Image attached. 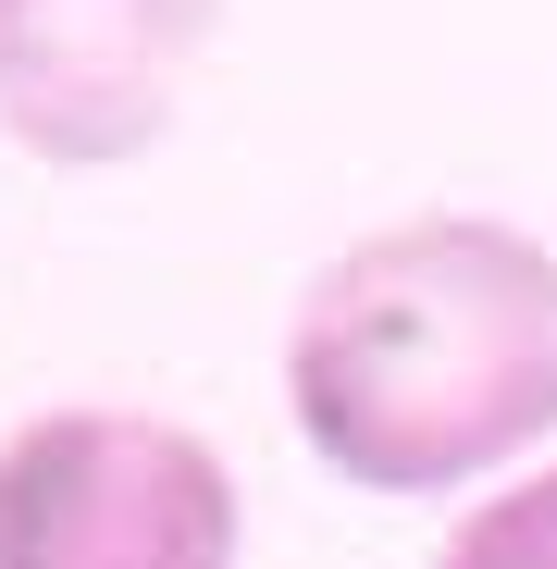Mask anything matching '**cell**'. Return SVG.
<instances>
[{"mask_svg": "<svg viewBox=\"0 0 557 569\" xmlns=\"http://www.w3.org/2000/svg\"><path fill=\"white\" fill-rule=\"evenodd\" d=\"M223 0H0V124L13 149L100 173L173 137Z\"/></svg>", "mask_w": 557, "mask_h": 569, "instance_id": "obj_3", "label": "cell"}, {"mask_svg": "<svg viewBox=\"0 0 557 569\" xmlns=\"http://www.w3.org/2000/svg\"><path fill=\"white\" fill-rule=\"evenodd\" d=\"M446 569H557V470L484 496L471 520L446 532Z\"/></svg>", "mask_w": 557, "mask_h": 569, "instance_id": "obj_4", "label": "cell"}, {"mask_svg": "<svg viewBox=\"0 0 557 569\" xmlns=\"http://www.w3.org/2000/svg\"><path fill=\"white\" fill-rule=\"evenodd\" d=\"M236 470L149 409H38L0 433V569H236Z\"/></svg>", "mask_w": 557, "mask_h": 569, "instance_id": "obj_2", "label": "cell"}, {"mask_svg": "<svg viewBox=\"0 0 557 569\" xmlns=\"http://www.w3.org/2000/svg\"><path fill=\"white\" fill-rule=\"evenodd\" d=\"M286 409L371 496L484 483L557 433V260L520 223L421 211L322 260L286 335Z\"/></svg>", "mask_w": 557, "mask_h": 569, "instance_id": "obj_1", "label": "cell"}]
</instances>
